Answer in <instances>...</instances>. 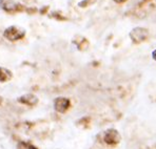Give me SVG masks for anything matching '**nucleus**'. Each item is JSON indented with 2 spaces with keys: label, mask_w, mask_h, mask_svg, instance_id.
Segmentation results:
<instances>
[{
  "label": "nucleus",
  "mask_w": 156,
  "mask_h": 149,
  "mask_svg": "<svg viewBox=\"0 0 156 149\" xmlns=\"http://www.w3.org/2000/svg\"><path fill=\"white\" fill-rule=\"evenodd\" d=\"M26 34H27V32L23 27L18 26V25H11V26L6 27V29H4L3 37L5 39H8L9 41L15 42V41L23 39Z\"/></svg>",
  "instance_id": "1"
},
{
  "label": "nucleus",
  "mask_w": 156,
  "mask_h": 149,
  "mask_svg": "<svg viewBox=\"0 0 156 149\" xmlns=\"http://www.w3.org/2000/svg\"><path fill=\"white\" fill-rule=\"evenodd\" d=\"M130 39L134 44H140V43L144 42L149 39L150 36V32L148 29L143 26H136L130 32L129 34Z\"/></svg>",
  "instance_id": "2"
},
{
  "label": "nucleus",
  "mask_w": 156,
  "mask_h": 149,
  "mask_svg": "<svg viewBox=\"0 0 156 149\" xmlns=\"http://www.w3.org/2000/svg\"><path fill=\"white\" fill-rule=\"evenodd\" d=\"M102 140H104L105 145L110 146V147H115L120 143L121 136L118 130L115 129V128H109L104 132Z\"/></svg>",
  "instance_id": "3"
},
{
  "label": "nucleus",
  "mask_w": 156,
  "mask_h": 149,
  "mask_svg": "<svg viewBox=\"0 0 156 149\" xmlns=\"http://www.w3.org/2000/svg\"><path fill=\"white\" fill-rule=\"evenodd\" d=\"M22 5L16 0H0V10L5 13L14 14L21 11Z\"/></svg>",
  "instance_id": "4"
},
{
  "label": "nucleus",
  "mask_w": 156,
  "mask_h": 149,
  "mask_svg": "<svg viewBox=\"0 0 156 149\" xmlns=\"http://www.w3.org/2000/svg\"><path fill=\"white\" fill-rule=\"evenodd\" d=\"M71 108V101L69 98L58 97L54 100V109L59 113H66Z\"/></svg>",
  "instance_id": "5"
},
{
  "label": "nucleus",
  "mask_w": 156,
  "mask_h": 149,
  "mask_svg": "<svg viewBox=\"0 0 156 149\" xmlns=\"http://www.w3.org/2000/svg\"><path fill=\"white\" fill-rule=\"evenodd\" d=\"M18 102L23 105H27V106H35V105L38 104L39 99L34 93H26V95H22L18 98Z\"/></svg>",
  "instance_id": "6"
},
{
  "label": "nucleus",
  "mask_w": 156,
  "mask_h": 149,
  "mask_svg": "<svg viewBox=\"0 0 156 149\" xmlns=\"http://www.w3.org/2000/svg\"><path fill=\"white\" fill-rule=\"evenodd\" d=\"M73 43H74L75 45L77 46V49L79 50H84L87 49L89 47V45H90V43H89L88 39L82 37V36H77V37L74 38V40H73Z\"/></svg>",
  "instance_id": "7"
},
{
  "label": "nucleus",
  "mask_w": 156,
  "mask_h": 149,
  "mask_svg": "<svg viewBox=\"0 0 156 149\" xmlns=\"http://www.w3.org/2000/svg\"><path fill=\"white\" fill-rule=\"evenodd\" d=\"M13 78V73L5 67H0V83H5L11 81Z\"/></svg>",
  "instance_id": "8"
},
{
  "label": "nucleus",
  "mask_w": 156,
  "mask_h": 149,
  "mask_svg": "<svg viewBox=\"0 0 156 149\" xmlns=\"http://www.w3.org/2000/svg\"><path fill=\"white\" fill-rule=\"evenodd\" d=\"M17 149H38L35 145L31 143H27V142H20L17 146Z\"/></svg>",
  "instance_id": "9"
},
{
  "label": "nucleus",
  "mask_w": 156,
  "mask_h": 149,
  "mask_svg": "<svg viewBox=\"0 0 156 149\" xmlns=\"http://www.w3.org/2000/svg\"><path fill=\"white\" fill-rule=\"evenodd\" d=\"M95 1H90V0H82L81 2H79V6H81V8H84V6H88L90 5V4H93Z\"/></svg>",
  "instance_id": "10"
},
{
  "label": "nucleus",
  "mask_w": 156,
  "mask_h": 149,
  "mask_svg": "<svg viewBox=\"0 0 156 149\" xmlns=\"http://www.w3.org/2000/svg\"><path fill=\"white\" fill-rule=\"evenodd\" d=\"M152 58H153V60L156 61V49L152 52Z\"/></svg>",
  "instance_id": "11"
},
{
  "label": "nucleus",
  "mask_w": 156,
  "mask_h": 149,
  "mask_svg": "<svg viewBox=\"0 0 156 149\" xmlns=\"http://www.w3.org/2000/svg\"><path fill=\"white\" fill-rule=\"evenodd\" d=\"M114 2H116V3H123V2H126L127 0H113Z\"/></svg>",
  "instance_id": "12"
},
{
  "label": "nucleus",
  "mask_w": 156,
  "mask_h": 149,
  "mask_svg": "<svg viewBox=\"0 0 156 149\" xmlns=\"http://www.w3.org/2000/svg\"><path fill=\"white\" fill-rule=\"evenodd\" d=\"M2 101H3V100H2V97H1V96H0V105L2 104Z\"/></svg>",
  "instance_id": "13"
}]
</instances>
